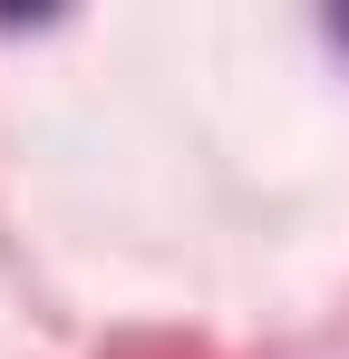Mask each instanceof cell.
Instances as JSON below:
<instances>
[{
  "mask_svg": "<svg viewBox=\"0 0 349 359\" xmlns=\"http://www.w3.org/2000/svg\"><path fill=\"white\" fill-rule=\"evenodd\" d=\"M340 39H349V20H340Z\"/></svg>",
  "mask_w": 349,
  "mask_h": 359,
  "instance_id": "cell-1",
  "label": "cell"
}]
</instances>
